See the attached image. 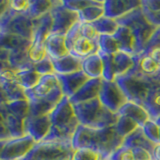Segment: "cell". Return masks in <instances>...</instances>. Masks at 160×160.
Instances as JSON below:
<instances>
[{
    "label": "cell",
    "instance_id": "obj_34",
    "mask_svg": "<svg viewBox=\"0 0 160 160\" xmlns=\"http://www.w3.org/2000/svg\"><path fill=\"white\" fill-rule=\"evenodd\" d=\"M99 51L109 55H114L120 51L119 44L114 36L111 35H100L98 38Z\"/></svg>",
    "mask_w": 160,
    "mask_h": 160
},
{
    "label": "cell",
    "instance_id": "obj_26",
    "mask_svg": "<svg viewBox=\"0 0 160 160\" xmlns=\"http://www.w3.org/2000/svg\"><path fill=\"white\" fill-rule=\"evenodd\" d=\"M113 63L115 75L117 78L131 71L135 65V57L119 51L113 55Z\"/></svg>",
    "mask_w": 160,
    "mask_h": 160
},
{
    "label": "cell",
    "instance_id": "obj_29",
    "mask_svg": "<svg viewBox=\"0 0 160 160\" xmlns=\"http://www.w3.org/2000/svg\"><path fill=\"white\" fill-rule=\"evenodd\" d=\"M56 1L51 0H30V6L26 12L32 19H38L49 13Z\"/></svg>",
    "mask_w": 160,
    "mask_h": 160
},
{
    "label": "cell",
    "instance_id": "obj_38",
    "mask_svg": "<svg viewBox=\"0 0 160 160\" xmlns=\"http://www.w3.org/2000/svg\"><path fill=\"white\" fill-rule=\"evenodd\" d=\"M143 132L150 141L154 144H159V137H160V126L153 121V120H148V121L141 127Z\"/></svg>",
    "mask_w": 160,
    "mask_h": 160
},
{
    "label": "cell",
    "instance_id": "obj_13",
    "mask_svg": "<svg viewBox=\"0 0 160 160\" xmlns=\"http://www.w3.org/2000/svg\"><path fill=\"white\" fill-rule=\"evenodd\" d=\"M25 134L32 136L36 142L43 141L51 129L50 114L41 116H28L25 120Z\"/></svg>",
    "mask_w": 160,
    "mask_h": 160
},
{
    "label": "cell",
    "instance_id": "obj_8",
    "mask_svg": "<svg viewBox=\"0 0 160 160\" xmlns=\"http://www.w3.org/2000/svg\"><path fill=\"white\" fill-rule=\"evenodd\" d=\"M0 25L3 32L18 35L32 41L35 27L34 19L27 13H16L9 8L0 19Z\"/></svg>",
    "mask_w": 160,
    "mask_h": 160
},
{
    "label": "cell",
    "instance_id": "obj_52",
    "mask_svg": "<svg viewBox=\"0 0 160 160\" xmlns=\"http://www.w3.org/2000/svg\"><path fill=\"white\" fill-rule=\"evenodd\" d=\"M153 160H160V144L155 146L154 153H153Z\"/></svg>",
    "mask_w": 160,
    "mask_h": 160
},
{
    "label": "cell",
    "instance_id": "obj_47",
    "mask_svg": "<svg viewBox=\"0 0 160 160\" xmlns=\"http://www.w3.org/2000/svg\"><path fill=\"white\" fill-rule=\"evenodd\" d=\"M141 8L143 10L145 17H146V19L149 21V23H151L152 25H154V26H156V27H160V12L154 13V12H151L147 9L143 8V7H141Z\"/></svg>",
    "mask_w": 160,
    "mask_h": 160
},
{
    "label": "cell",
    "instance_id": "obj_43",
    "mask_svg": "<svg viewBox=\"0 0 160 160\" xmlns=\"http://www.w3.org/2000/svg\"><path fill=\"white\" fill-rule=\"evenodd\" d=\"M109 160H134L132 150L131 148L125 147L122 145L121 147L118 148L116 151L111 155V157L109 158Z\"/></svg>",
    "mask_w": 160,
    "mask_h": 160
},
{
    "label": "cell",
    "instance_id": "obj_20",
    "mask_svg": "<svg viewBox=\"0 0 160 160\" xmlns=\"http://www.w3.org/2000/svg\"><path fill=\"white\" fill-rule=\"evenodd\" d=\"M55 74L65 75L82 71V59L68 54L57 60H52Z\"/></svg>",
    "mask_w": 160,
    "mask_h": 160
},
{
    "label": "cell",
    "instance_id": "obj_1",
    "mask_svg": "<svg viewBox=\"0 0 160 160\" xmlns=\"http://www.w3.org/2000/svg\"><path fill=\"white\" fill-rule=\"evenodd\" d=\"M123 140L124 138L117 133L115 125L101 129L79 125L71 143L74 149L91 148L101 155L102 160H109L111 155L122 146Z\"/></svg>",
    "mask_w": 160,
    "mask_h": 160
},
{
    "label": "cell",
    "instance_id": "obj_41",
    "mask_svg": "<svg viewBox=\"0 0 160 160\" xmlns=\"http://www.w3.org/2000/svg\"><path fill=\"white\" fill-rule=\"evenodd\" d=\"M155 48H160V27H157L155 29V31L153 32L151 37L148 40L147 45H146V47H145L143 53L141 54L148 55Z\"/></svg>",
    "mask_w": 160,
    "mask_h": 160
},
{
    "label": "cell",
    "instance_id": "obj_57",
    "mask_svg": "<svg viewBox=\"0 0 160 160\" xmlns=\"http://www.w3.org/2000/svg\"><path fill=\"white\" fill-rule=\"evenodd\" d=\"M159 76H160V72H159Z\"/></svg>",
    "mask_w": 160,
    "mask_h": 160
},
{
    "label": "cell",
    "instance_id": "obj_14",
    "mask_svg": "<svg viewBox=\"0 0 160 160\" xmlns=\"http://www.w3.org/2000/svg\"><path fill=\"white\" fill-rule=\"evenodd\" d=\"M56 75L64 96L68 97L69 99L74 96L79 91V89L89 80L88 76L83 71L65 75Z\"/></svg>",
    "mask_w": 160,
    "mask_h": 160
},
{
    "label": "cell",
    "instance_id": "obj_24",
    "mask_svg": "<svg viewBox=\"0 0 160 160\" xmlns=\"http://www.w3.org/2000/svg\"><path fill=\"white\" fill-rule=\"evenodd\" d=\"M82 71L89 79H100L103 76V60L99 53L82 59Z\"/></svg>",
    "mask_w": 160,
    "mask_h": 160
},
{
    "label": "cell",
    "instance_id": "obj_55",
    "mask_svg": "<svg viewBox=\"0 0 160 160\" xmlns=\"http://www.w3.org/2000/svg\"><path fill=\"white\" fill-rule=\"evenodd\" d=\"M2 32H3V31H2V27H1V25H0V35L2 34Z\"/></svg>",
    "mask_w": 160,
    "mask_h": 160
},
{
    "label": "cell",
    "instance_id": "obj_42",
    "mask_svg": "<svg viewBox=\"0 0 160 160\" xmlns=\"http://www.w3.org/2000/svg\"><path fill=\"white\" fill-rule=\"evenodd\" d=\"M81 35L85 38L94 40V41H98V38L100 36L96 28L94 27V25L92 23H82V22H81Z\"/></svg>",
    "mask_w": 160,
    "mask_h": 160
},
{
    "label": "cell",
    "instance_id": "obj_53",
    "mask_svg": "<svg viewBox=\"0 0 160 160\" xmlns=\"http://www.w3.org/2000/svg\"><path fill=\"white\" fill-rule=\"evenodd\" d=\"M2 102H7V100H6V97H5L4 92L2 91L1 87H0V103H2Z\"/></svg>",
    "mask_w": 160,
    "mask_h": 160
},
{
    "label": "cell",
    "instance_id": "obj_2",
    "mask_svg": "<svg viewBox=\"0 0 160 160\" xmlns=\"http://www.w3.org/2000/svg\"><path fill=\"white\" fill-rule=\"evenodd\" d=\"M51 129L43 141H72L79 121L70 99L64 96L50 113Z\"/></svg>",
    "mask_w": 160,
    "mask_h": 160
},
{
    "label": "cell",
    "instance_id": "obj_19",
    "mask_svg": "<svg viewBox=\"0 0 160 160\" xmlns=\"http://www.w3.org/2000/svg\"><path fill=\"white\" fill-rule=\"evenodd\" d=\"M45 47H46L48 56L52 60H57L69 54L65 35L51 33L45 41Z\"/></svg>",
    "mask_w": 160,
    "mask_h": 160
},
{
    "label": "cell",
    "instance_id": "obj_23",
    "mask_svg": "<svg viewBox=\"0 0 160 160\" xmlns=\"http://www.w3.org/2000/svg\"><path fill=\"white\" fill-rule=\"evenodd\" d=\"M122 145L125 147H128V148H134V147L145 148L152 155L154 153L155 146H156V144L151 142L146 136H145V134H144L141 127L137 128L134 132L128 135L127 137H125Z\"/></svg>",
    "mask_w": 160,
    "mask_h": 160
},
{
    "label": "cell",
    "instance_id": "obj_49",
    "mask_svg": "<svg viewBox=\"0 0 160 160\" xmlns=\"http://www.w3.org/2000/svg\"><path fill=\"white\" fill-rule=\"evenodd\" d=\"M12 53H13V51L9 50L7 47H5L4 45H2L1 43H0V61L8 63Z\"/></svg>",
    "mask_w": 160,
    "mask_h": 160
},
{
    "label": "cell",
    "instance_id": "obj_16",
    "mask_svg": "<svg viewBox=\"0 0 160 160\" xmlns=\"http://www.w3.org/2000/svg\"><path fill=\"white\" fill-rule=\"evenodd\" d=\"M58 86H60V83L56 74L44 75L41 76L38 84L33 89L25 91V96L27 100L46 98Z\"/></svg>",
    "mask_w": 160,
    "mask_h": 160
},
{
    "label": "cell",
    "instance_id": "obj_12",
    "mask_svg": "<svg viewBox=\"0 0 160 160\" xmlns=\"http://www.w3.org/2000/svg\"><path fill=\"white\" fill-rule=\"evenodd\" d=\"M16 73L11 67L5 68L0 72V87L5 94L7 102L26 99L25 91L17 81Z\"/></svg>",
    "mask_w": 160,
    "mask_h": 160
},
{
    "label": "cell",
    "instance_id": "obj_39",
    "mask_svg": "<svg viewBox=\"0 0 160 160\" xmlns=\"http://www.w3.org/2000/svg\"><path fill=\"white\" fill-rule=\"evenodd\" d=\"M72 160H102V157L95 150L87 147H82L74 149Z\"/></svg>",
    "mask_w": 160,
    "mask_h": 160
},
{
    "label": "cell",
    "instance_id": "obj_3",
    "mask_svg": "<svg viewBox=\"0 0 160 160\" xmlns=\"http://www.w3.org/2000/svg\"><path fill=\"white\" fill-rule=\"evenodd\" d=\"M119 87L122 89L128 101L143 105L150 92L160 86L159 74L149 76L142 73L136 67L123 76L115 79Z\"/></svg>",
    "mask_w": 160,
    "mask_h": 160
},
{
    "label": "cell",
    "instance_id": "obj_10",
    "mask_svg": "<svg viewBox=\"0 0 160 160\" xmlns=\"http://www.w3.org/2000/svg\"><path fill=\"white\" fill-rule=\"evenodd\" d=\"M98 98L109 111L115 114H117L123 105L128 102L124 92L116 81L103 80Z\"/></svg>",
    "mask_w": 160,
    "mask_h": 160
},
{
    "label": "cell",
    "instance_id": "obj_46",
    "mask_svg": "<svg viewBox=\"0 0 160 160\" xmlns=\"http://www.w3.org/2000/svg\"><path fill=\"white\" fill-rule=\"evenodd\" d=\"M141 7L151 12L158 13L160 12V0H141Z\"/></svg>",
    "mask_w": 160,
    "mask_h": 160
},
{
    "label": "cell",
    "instance_id": "obj_40",
    "mask_svg": "<svg viewBox=\"0 0 160 160\" xmlns=\"http://www.w3.org/2000/svg\"><path fill=\"white\" fill-rule=\"evenodd\" d=\"M34 68L40 75H41V76L48 75V74H55L53 61L49 56H47L45 59H43L41 62L35 64Z\"/></svg>",
    "mask_w": 160,
    "mask_h": 160
},
{
    "label": "cell",
    "instance_id": "obj_56",
    "mask_svg": "<svg viewBox=\"0 0 160 160\" xmlns=\"http://www.w3.org/2000/svg\"><path fill=\"white\" fill-rule=\"evenodd\" d=\"M159 144H160V137H159Z\"/></svg>",
    "mask_w": 160,
    "mask_h": 160
},
{
    "label": "cell",
    "instance_id": "obj_9",
    "mask_svg": "<svg viewBox=\"0 0 160 160\" xmlns=\"http://www.w3.org/2000/svg\"><path fill=\"white\" fill-rule=\"evenodd\" d=\"M52 19L53 26L51 33L66 35V33L71 29L75 24L79 22L78 12L65 7L62 1H56L54 7L50 11Z\"/></svg>",
    "mask_w": 160,
    "mask_h": 160
},
{
    "label": "cell",
    "instance_id": "obj_11",
    "mask_svg": "<svg viewBox=\"0 0 160 160\" xmlns=\"http://www.w3.org/2000/svg\"><path fill=\"white\" fill-rule=\"evenodd\" d=\"M37 142L32 136H24L8 139L4 145L0 160H22Z\"/></svg>",
    "mask_w": 160,
    "mask_h": 160
},
{
    "label": "cell",
    "instance_id": "obj_21",
    "mask_svg": "<svg viewBox=\"0 0 160 160\" xmlns=\"http://www.w3.org/2000/svg\"><path fill=\"white\" fill-rule=\"evenodd\" d=\"M114 37L116 38L119 44V49L121 52H124L131 56L137 55V44L131 30L125 26H120Z\"/></svg>",
    "mask_w": 160,
    "mask_h": 160
},
{
    "label": "cell",
    "instance_id": "obj_50",
    "mask_svg": "<svg viewBox=\"0 0 160 160\" xmlns=\"http://www.w3.org/2000/svg\"><path fill=\"white\" fill-rule=\"evenodd\" d=\"M9 9V1L7 0H0V19H1L4 14L7 12Z\"/></svg>",
    "mask_w": 160,
    "mask_h": 160
},
{
    "label": "cell",
    "instance_id": "obj_54",
    "mask_svg": "<svg viewBox=\"0 0 160 160\" xmlns=\"http://www.w3.org/2000/svg\"><path fill=\"white\" fill-rule=\"evenodd\" d=\"M155 122H156V123L159 125V126H160V115H159V116L156 118V120H155Z\"/></svg>",
    "mask_w": 160,
    "mask_h": 160
},
{
    "label": "cell",
    "instance_id": "obj_6",
    "mask_svg": "<svg viewBox=\"0 0 160 160\" xmlns=\"http://www.w3.org/2000/svg\"><path fill=\"white\" fill-rule=\"evenodd\" d=\"M0 110L11 138L25 135V120L29 114V102L27 99L0 103Z\"/></svg>",
    "mask_w": 160,
    "mask_h": 160
},
{
    "label": "cell",
    "instance_id": "obj_30",
    "mask_svg": "<svg viewBox=\"0 0 160 160\" xmlns=\"http://www.w3.org/2000/svg\"><path fill=\"white\" fill-rule=\"evenodd\" d=\"M142 106L146 109L150 120L155 121L160 115V86L152 90Z\"/></svg>",
    "mask_w": 160,
    "mask_h": 160
},
{
    "label": "cell",
    "instance_id": "obj_27",
    "mask_svg": "<svg viewBox=\"0 0 160 160\" xmlns=\"http://www.w3.org/2000/svg\"><path fill=\"white\" fill-rule=\"evenodd\" d=\"M16 77L20 87L24 91H27V90H31L36 86L41 78V75L35 70V68H31L17 72Z\"/></svg>",
    "mask_w": 160,
    "mask_h": 160
},
{
    "label": "cell",
    "instance_id": "obj_7",
    "mask_svg": "<svg viewBox=\"0 0 160 160\" xmlns=\"http://www.w3.org/2000/svg\"><path fill=\"white\" fill-rule=\"evenodd\" d=\"M71 141H40L22 160H72Z\"/></svg>",
    "mask_w": 160,
    "mask_h": 160
},
{
    "label": "cell",
    "instance_id": "obj_35",
    "mask_svg": "<svg viewBox=\"0 0 160 160\" xmlns=\"http://www.w3.org/2000/svg\"><path fill=\"white\" fill-rule=\"evenodd\" d=\"M103 60V76L102 79L106 81H115L116 75H115L114 63H113V55H109L103 53L101 51L98 52Z\"/></svg>",
    "mask_w": 160,
    "mask_h": 160
},
{
    "label": "cell",
    "instance_id": "obj_25",
    "mask_svg": "<svg viewBox=\"0 0 160 160\" xmlns=\"http://www.w3.org/2000/svg\"><path fill=\"white\" fill-rule=\"evenodd\" d=\"M0 43L7 47L9 50L15 51H28L32 41L18 35L2 32L0 35Z\"/></svg>",
    "mask_w": 160,
    "mask_h": 160
},
{
    "label": "cell",
    "instance_id": "obj_18",
    "mask_svg": "<svg viewBox=\"0 0 160 160\" xmlns=\"http://www.w3.org/2000/svg\"><path fill=\"white\" fill-rule=\"evenodd\" d=\"M103 79H89L83 86L79 89V91L70 98L72 104H78L86 102L89 100L98 98L100 90H101Z\"/></svg>",
    "mask_w": 160,
    "mask_h": 160
},
{
    "label": "cell",
    "instance_id": "obj_22",
    "mask_svg": "<svg viewBox=\"0 0 160 160\" xmlns=\"http://www.w3.org/2000/svg\"><path fill=\"white\" fill-rule=\"evenodd\" d=\"M119 116H127L136 122L139 127H143V125L150 120L149 114L142 105L136 104L134 102L128 101L117 113Z\"/></svg>",
    "mask_w": 160,
    "mask_h": 160
},
{
    "label": "cell",
    "instance_id": "obj_17",
    "mask_svg": "<svg viewBox=\"0 0 160 160\" xmlns=\"http://www.w3.org/2000/svg\"><path fill=\"white\" fill-rule=\"evenodd\" d=\"M68 50L70 54L80 59H84L88 56H91V55L97 54L100 49L98 41L87 39L82 35H80L79 37L74 40V42L68 48Z\"/></svg>",
    "mask_w": 160,
    "mask_h": 160
},
{
    "label": "cell",
    "instance_id": "obj_15",
    "mask_svg": "<svg viewBox=\"0 0 160 160\" xmlns=\"http://www.w3.org/2000/svg\"><path fill=\"white\" fill-rule=\"evenodd\" d=\"M140 6V0H106L104 1L105 16L118 19Z\"/></svg>",
    "mask_w": 160,
    "mask_h": 160
},
{
    "label": "cell",
    "instance_id": "obj_51",
    "mask_svg": "<svg viewBox=\"0 0 160 160\" xmlns=\"http://www.w3.org/2000/svg\"><path fill=\"white\" fill-rule=\"evenodd\" d=\"M148 55H149V56H151V58L160 66V48L153 49Z\"/></svg>",
    "mask_w": 160,
    "mask_h": 160
},
{
    "label": "cell",
    "instance_id": "obj_37",
    "mask_svg": "<svg viewBox=\"0 0 160 160\" xmlns=\"http://www.w3.org/2000/svg\"><path fill=\"white\" fill-rule=\"evenodd\" d=\"M63 5L68 9L75 12H80L92 5H103L104 1H98V0H63Z\"/></svg>",
    "mask_w": 160,
    "mask_h": 160
},
{
    "label": "cell",
    "instance_id": "obj_45",
    "mask_svg": "<svg viewBox=\"0 0 160 160\" xmlns=\"http://www.w3.org/2000/svg\"><path fill=\"white\" fill-rule=\"evenodd\" d=\"M134 160H153V155L148 150L141 147L131 148Z\"/></svg>",
    "mask_w": 160,
    "mask_h": 160
},
{
    "label": "cell",
    "instance_id": "obj_28",
    "mask_svg": "<svg viewBox=\"0 0 160 160\" xmlns=\"http://www.w3.org/2000/svg\"><path fill=\"white\" fill-rule=\"evenodd\" d=\"M134 57H135L134 67H136L142 73L149 75V76H154V75L159 74L160 66L151 58V56L139 54Z\"/></svg>",
    "mask_w": 160,
    "mask_h": 160
},
{
    "label": "cell",
    "instance_id": "obj_31",
    "mask_svg": "<svg viewBox=\"0 0 160 160\" xmlns=\"http://www.w3.org/2000/svg\"><path fill=\"white\" fill-rule=\"evenodd\" d=\"M79 21L82 23H94L101 17L105 16L104 4L103 5H92L78 12Z\"/></svg>",
    "mask_w": 160,
    "mask_h": 160
},
{
    "label": "cell",
    "instance_id": "obj_48",
    "mask_svg": "<svg viewBox=\"0 0 160 160\" xmlns=\"http://www.w3.org/2000/svg\"><path fill=\"white\" fill-rule=\"evenodd\" d=\"M8 139H11V137H10L8 128L6 126V123H5L1 110H0V141L1 140H8Z\"/></svg>",
    "mask_w": 160,
    "mask_h": 160
},
{
    "label": "cell",
    "instance_id": "obj_44",
    "mask_svg": "<svg viewBox=\"0 0 160 160\" xmlns=\"http://www.w3.org/2000/svg\"><path fill=\"white\" fill-rule=\"evenodd\" d=\"M30 6V0H12L9 1V8L16 13H26Z\"/></svg>",
    "mask_w": 160,
    "mask_h": 160
},
{
    "label": "cell",
    "instance_id": "obj_32",
    "mask_svg": "<svg viewBox=\"0 0 160 160\" xmlns=\"http://www.w3.org/2000/svg\"><path fill=\"white\" fill-rule=\"evenodd\" d=\"M92 24L96 28L99 35H111V36H114L115 33L119 29V24L117 23L116 19H112L107 16L101 17Z\"/></svg>",
    "mask_w": 160,
    "mask_h": 160
},
{
    "label": "cell",
    "instance_id": "obj_33",
    "mask_svg": "<svg viewBox=\"0 0 160 160\" xmlns=\"http://www.w3.org/2000/svg\"><path fill=\"white\" fill-rule=\"evenodd\" d=\"M115 128H116V131L120 136L122 138H125L132 132H134L137 128H139V125L135 121H133L131 118L127 116H119L118 115Z\"/></svg>",
    "mask_w": 160,
    "mask_h": 160
},
{
    "label": "cell",
    "instance_id": "obj_36",
    "mask_svg": "<svg viewBox=\"0 0 160 160\" xmlns=\"http://www.w3.org/2000/svg\"><path fill=\"white\" fill-rule=\"evenodd\" d=\"M47 56L48 54L46 47H45V43H31V46L28 50V58L34 65L41 62Z\"/></svg>",
    "mask_w": 160,
    "mask_h": 160
},
{
    "label": "cell",
    "instance_id": "obj_4",
    "mask_svg": "<svg viewBox=\"0 0 160 160\" xmlns=\"http://www.w3.org/2000/svg\"><path fill=\"white\" fill-rule=\"evenodd\" d=\"M73 107L79 124L82 126L101 129L114 126L117 122L118 114L109 111L101 103L99 98L73 104Z\"/></svg>",
    "mask_w": 160,
    "mask_h": 160
},
{
    "label": "cell",
    "instance_id": "obj_5",
    "mask_svg": "<svg viewBox=\"0 0 160 160\" xmlns=\"http://www.w3.org/2000/svg\"><path fill=\"white\" fill-rule=\"evenodd\" d=\"M116 21L120 26H125L131 30L135 39H136L137 55L143 53L148 40L157 27L149 23L145 17L141 6L116 19Z\"/></svg>",
    "mask_w": 160,
    "mask_h": 160
}]
</instances>
